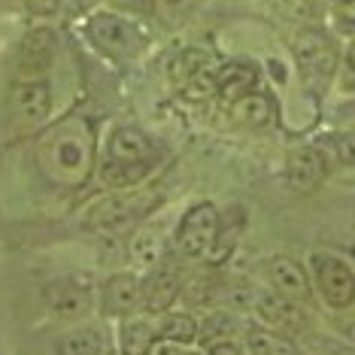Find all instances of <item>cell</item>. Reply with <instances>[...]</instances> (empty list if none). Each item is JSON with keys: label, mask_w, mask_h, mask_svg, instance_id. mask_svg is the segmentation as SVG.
I'll use <instances>...</instances> for the list:
<instances>
[{"label": "cell", "mask_w": 355, "mask_h": 355, "mask_svg": "<svg viewBox=\"0 0 355 355\" xmlns=\"http://www.w3.org/2000/svg\"><path fill=\"white\" fill-rule=\"evenodd\" d=\"M37 161L52 182L76 189L94 176L98 158H94V140L83 119H64V122L46 128L37 140Z\"/></svg>", "instance_id": "1"}, {"label": "cell", "mask_w": 355, "mask_h": 355, "mask_svg": "<svg viewBox=\"0 0 355 355\" xmlns=\"http://www.w3.org/2000/svg\"><path fill=\"white\" fill-rule=\"evenodd\" d=\"M83 34L94 52H101L119 67L137 64L152 46L149 28L134 15L116 10H92L83 19Z\"/></svg>", "instance_id": "2"}, {"label": "cell", "mask_w": 355, "mask_h": 355, "mask_svg": "<svg viewBox=\"0 0 355 355\" xmlns=\"http://www.w3.org/2000/svg\"><path fill=\"white\" fill-rule=\"evenodd\" d=\"M340 55H343V46L337 43L334 31H328L322 25H306L295 31V37H292L295 70L301 76L304 88L310 94H316V98H322L328 88H334Z\"/></svg>", "instance_id": "3"}, {"label": "cell", "mask_w": 355, "mask_h": 355, "mask_svg": "<svg viewBox=\"0 0 355 355\" xmlns=\"http://www.w3.org/2000/svg\"><path fill=\"white\" fill-rule=\"evenodd\" d=\"M225 234H231V228L225 225L222 209L213 200H198L173 225V252L185 261H216Z\"/></svg>", "instance_id": "4"}, {"label": "cell", "mask_w": 355, "mask_h": 355, "mask_svg": "<svg viewBox=\"0 0 355 355\" xmlns=\"http://www.w3.org/2000/svg\"><path fill=\"white\" fill-rule=\"evenodd\" d=\"M313 292L331 313H349L355 306V268L337 252L316 249L306 261Z\"/></svg>", "instance_id": "5"}, {"label": "cell", "mask_w": 355, "mask_h": 355, "mask_svg": "<svg viewBox=\"0 0 355 355\" xmlns=\"http://www.w3.org/2000/svg\"><path fill=\"white\" fill-rule=\"evenodd\" d=\"M55 112V88L49 76L15 79L6 92V125L12 134L40 131Z\"/></svg>", "instance_id": "6"}, {"label": "cell", "mask_w": 355, "mask_h": 355, "mask_svg": "<svg viewBox=\"0 0 355 355\" xmlns=\"http://www.w3.org/2000/svg\"><path fill=\"white\" fill-rule=\"evenodd\" d=\"M43 301L55 322L76 325V322H88L92 313L98 310V286L79 273L55 277L43 286Z\"/></svg>", "instance_id": "7"}, {"label": "cell", "mask_w": 355, "mask_h": 355, "mask_svg": "<svg viewBox=\"0 0 355 355\" xmlns=\"http://www.w3.org/2000/svg\"><path fill=\"white\" fill-rule=\"evenodd\" d=\"M143 189V185H140ZM140 189H128V191H107L103 198H94L92 204L83 209V225L92 231H116L128 228L131 222H137L146 207L155 204V198L143 195Z\"/></svg>", "instance_id": "8"}, {"label": "cell", "mask_w": 355, "mask_h": 355, "mask_svg": "<svg viewBox=\"0 0 355 355\" xmlns=\"http://www.w3.org/2000/svg\"><path fill=\"white\" fill-rule=\"evenodd\" d=\"M61 52V37L52 25H34L21 34L19 46L12 55V70L15 79H43L49 76Z\"/></svg>", "instance_id": "9"}, {"label": "cell", "mask_w": 355, "mask_h": 355, "mask_svg": "<svg viewBox=\"0 0 355 355\" xmlns=\"http://www.w3.org/2000/svg\"><path fill=\"white\" fill-rule=\"evenodd\" d=\"M98 161H119V164H146V167H161L164 161V149L152 134L134 125H112L103 140L101 158Z\"/></svg>", "instance_id": "10"}, {"label": "cell", "mask_w": 355, "mask_h": 355, "mask_svg": "<svg viewBox=\"0 0 355 355\" xmlns=\"http://www.w3.org/2000/svg\"><path fill=\"white\" fill-rule=\"evenodd\" d=\"M98 313L110 322L143 313V273L112 270L98 282Z\"/></svg>", "instance_id": "11"}, {"label": "cell", "mask_w": 355, "mask_h": 355, "mask_svg": "<svg viewBox=\"0 0 355 355\" xmlns=\"http://www.w3.org/2000/svg\"><path fill=\"white\" fill-rule=\"evenodd\" d=\"M310 306L297 304V301H288V297L277 295L273 288L268 286H258V295H255V304H252V322L264 328H273L279 334H288V337H301L310 331Z\"/></svg>", "instance_id": "12"}, {"label": "cell", "mask_w": 355, "mask_h": 355, "mask_svg": "<svg viewBox=\"0 0 355 355\" xmlns=\"http://www.w3.org/2000/svg\"><path fill=\"white\" fill-rule=\"evenodd\" d=\"M182 261L185 258L171 252L158 268L143 273V313L158 316V313H164V310H171V306L180 304L185 277H189V270L182 268Z\"/></svg>", "instance_id": "13"}, {"label": "cell", "mask_w": 355, "mask_h": 355, "mask_svg": "<svg viewBox=\"0 0 355 355\" xmlns=\"http://www.w3.org/2000/svg\"><path fill=\"white\" fill-rule=\"evenodd\" d=\"M261 277H264V286L273 288L277 295L288 297V301H297L304 306L313 304V279H310V270L304 268L301 261L288 255H273L261 264Z\"/></svg>", "instance_id": "14"}, {"label": "cell", "mask_w": 355, "mask_h": 355, "mask_svg": "<svg viewBox=\"0 0 355 355\" xmlns=\"http://www.w3.org/2000/svg\"><path fill=\"white\" fill-rule=\"evenodd\" d=\"M112 346V334L101 322H76L64 325L61 334L52 337L49 355H103Z\"/></svg>", "instance_id": "15"}, {"label": "cell", "mask_w": 355, "mask_h": 355, "mask_svg": "<svg viewBox=\"0 0 355 355\" xmlns=\"http://www.w3.org/2000/svg\"><path fill=\"white\" fill-rule=\"evenodd\" d=\"M331 171V158L322 146H295L286 155V185L292 191H313Z\"/></svg>", "instance_id": "16"}, {"label": "cell", "mask_w": 355, "mask_h": 355, "mask_svg": "<svg viewBox=\"0 0 355 355\" xmlns=\"http://www.w3.org/2000/svg\"><path fill=\"white\" fill-rule=\"evenodd\" d=\"M171 252H173V234H167L155 222H143L128 240V258H131L134 270L140 273L158 268Z\"/></svg>", "instance_id": "17"}, {"label": "cell", "mask_w": 355, "mask_h": 355, "mask_svg": "<svg viewBox=\"0 0 355 355\" xmlns=\"http://www.w3.org/2000/svg\"><path fill=\"white\" fill-rule=\"evenodd\" d=\"M161 343L155 319L149 313H137V316L119 319L112 328V346L119 355H152Z\"/></svg>", "instance_id": "18"}, {"label": "cell", "mask_w": 355, "mask_h": 355, "mask_svg": "<svg viewBox=\"0 0 355 355\" xmlns=\"http://www.w3.org/2000/svg\"><path fill=\"white\" fill-rule=\"evenodd\" d=\"M261 88V67L255 61L246 58H234V61H219V70H216V98H219L225 107L234 103L243 94Z\"/></svg>", "instance_id": "19"}, {"label": "cell", "mask_w": 355, "mask_h": 355, "mask_svg": "<svg viewBox=\"0 0 355 355\" xmlns=\"http://www.w3.org/2000/svg\"><path fill=\"white\" fill-rule=\"evenodd\" d=\"M228 116L237 128H246V131H264L277 122V101H273L270 92L264 88H255V92L243 94L234 103H228Z\"/></svg>", "instance_id": "20"}, {"label": "cell", "mask_w": 355, "mask_h": 355, "mask_svg": "<svg viewBox=\"0 0 355 355\" xmlns=\"http://www.w3.org/2000/svg\"><path fill=\"white\" fill-rule=\"evenodd\" d=\"M222 288H225V279L216 277L213 270H198V273H189L185 277V286H182V295H180V304L176 306H185V310H195L198 316L213 306L222 304Z\"/></svg>", "instance_id": "21"}, {"label": "cell", "mask_w": 355, "mask_h": 355, "mask_svg": "<svg viewBox=\"0 0 355 355\" xmlns=\"http://www.w3.org/2000/svg\"><path fill=\"white\" fill-rule=\"evenodd\" d=\"M155 328L158 337L167 343H180V346H198L200 340V316L195 310H185V306H171V310L158 313Z\"/></svg>", "instance_id": "22"}, {"label": "cell", "mask_w": 355, "mask_h": 355, "mask_svg": "<svg viewBox=\"0 0 355 355\" xmlns=\"http://www.w3.org/2000/svg\"><path fill=\"white\" fill-rule=\"evenodd\" d=\"M246 322L240 313L228 310V306H213V310L200 313V340L198 346L222 343V340H240L243 337Z\"/></svg>", "instance_id": "23"}, {"label": "cell", "mask_w": 355, "mask_h": 355, "mask_svg": "<svg viewBox=\"0 0 355 355\" xmlns=\"http://www.w3.org/2000/svg\"><path fill=\"white\" fill-rule=\"evenodd\" d=\"M240 343H243L246 355H301L295 337L279 334V331H273V328H264V325H258V322H249L243 328Z\"/></svg>", "instance_id": "24"}, {"label": "cell", "mask_w": 355, "mask_h": 355, "mask_svg": "<svg viewBox=\"0 0 355 355\" xmlns=\"http://www.w3.org/2000/svg\"><path fill=\"white\" fill-rule=\"evenodd\" d=\"M198 6L200 0H140V15L164 31H176L195 19Z\"/></svg>", "instance_id": "25"}, {"label": "cell", "mask_w": 355, "mask_h": 355, "mask_svg": "<svg viewBox=\"0 0 355 355\" xmlns=\"http://www.w3.org/2000/svg\"><path fill=\"white\" fill-rule=\"evenodd\" d=\"M216 64V58L209 52H204V49H185V52H180L173 58V64H171V79H173V85L176 88H182L189 79H195L198 73H204L207 67H213Z\"/></svg>", "instance_id": "26"}, {"label": "cell", "mask_w": 355, "mask_h": 355, "mask_svg": "<svg viewBox=\"0 0 355 355\" xmlns=\"http://www.w3.org/2000/svg\"><path fill=\"white\" fill-rule=\"evenodd\" d=\"M268 6L273 15H279L282 21H288L295 28L316 25V15H319L316 0H268Z\"/></svg>", "instance_id": "27"}, {"label": "cell", "mask_w": 355, "mask_h": 355, "mask_svg": "<svg viewBox=\"0 0 355 355\" xmlns=\"http://www.w3.org/2000/svg\"><path fill=\"white\" fill-rule=\"evenodd\" d=\"M325 149V155L331 161H337L340 167H355V128H346V131H334L328 134L325 140L319 143Z\"/></svg>", "instance_id": "28"}, {"label": "cell", "mask_w": 355, "mask_h": 355, "mask_svg": "<svg viewBox=\"0 0 355 355\" xmlns=\"http://www.w3.org/2000/svg\"><path fill=\"white\" fill-rule=\"evenodd\" d=\"M328 15L337 37H355V0H328Z\"/></svg>", "instance_id": "29"}, {"label": "cell", "mask_w": 355, "mask_h": 355, "mask_svg": "<svg viewBox=\"0 0 355 355\" xmlns=\"http://www.w3.org/2000/svg\"><path fill=\"white\" fill-rule=\"evenodd\" d=\"M334 88H337V94H343V98H355V37L346 40V46H343Z\"/></svg>", "instance_id": "30"}, {"label": "cell", "mask_w": 355, "mask_h": 355, "mask_svg": "<svg viewBox=\"0 0 355 355\" xmlns=\"http://www.w3.org/2000/svg\"><path fill=\"white\" fill-rule=\"evenodd\" d=\"M21 6H25L31 15H37V19H55V15L61 12L64 0H21Z\"/></svg>", "instance_id": "31"}, {"label": "cell", "mask_w": 355, "mask_h": 355, "mask_svg": "<svg viewBox=\"0 0 355 355\" xmlns=\"http://www.w3.org/2000/svg\"><path fill=\"white\" fill-rule=\"evenodd\" d=\"M319 346V355H355V346L352 343H346V340H316Z\"/></svg>", "instance_id": "32"}, {"label": "cell", "mask_w": 355, "mask_h": 355, "mask_svg": "<svg viewBox=\"0 0 355 355\" xmlns=\"http://www.w3.org/2000/svg\"><path fill=\"white\" fill-rule=\"evenodd\" d=\"M334 331H337V337H340V340H346V343L355 346V316L337 319V322H334Z\"/></svg>", "instance_id": "33"}, {"label": "cell", "mask_w": 355, "mask_h": 355, "mask_svg": "<svg viewBox=\"0 0 355 355\" xmlns=\"http://www.w3.org/2000/svg\"><path fill=\"white\" fill-rule=\"evenodd\" d=\"M189 352H191V346H180V343H167V340H161L152 355H189Z\"/></svg>", "instance_id": "34"}, {"label": "cell", "mask_w": 355, "mask_h": 355, "mask_svg": "<svg viewBox=\"0 0 355 355\" xmlns=\"http://www.w3.org/2000/svg\"><path fill=\"white\" fill-rule=\"evenodd\" d=\"M337 112H340V119H346V122L355 125V98H346V103Z\"/></svg>", "instance_id": "35"}, {"label": "cell", "mask_w": 355, "mask_h": 355, "mask_svg": "<svg viewBox=\"0 0 355 355\" xmlns=\"http://www.w3.org/2000/svg\"><path fill=\"white\" fill-rule=\"evenodd\" d=\"M189 355H207V349H204V346H191Z\"/></svg>", "instance_id": "36"}, {"label": "cell", "mask_w": 355, "mask_h": 355, "mask_svg": "<svg viewBox=\"0 0 355 355\" xmlns=\"http://www.w3.org/2000/svg\"><path fill=\"white\" fill-rule=\"evenodd\" d=\"M316 3H325V0H316Z\"/></svg>", "instance_id": "37"}, {"label": "cell", "mask_w": 355, "mask_h": 355, "mask_svg": "<svg viewBox=\"0 0 355 355\" xmlns=\"http://www.w3.org/2000/svg\"><path fill=\"white\" fill-rule=\"evenodd\" d=\"M83 3H88V0H83Z\"/></svg>", "instance_id": "38"}]
</instances>
